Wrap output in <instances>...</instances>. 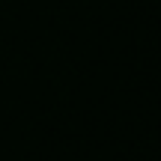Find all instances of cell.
Here are the masks:
<instances>
[]
</instances>
